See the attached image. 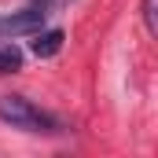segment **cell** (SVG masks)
Masks as SVG:
<instances>
[{
  "label": "cell",
  "instance_id": "cell-1",
  "mask_svg": "<svg viewBox=\"0 0 158 158\" xmlns=\"http://www.w3.org/2000/svg\"><path fill=\"white\" fill-rule=\"evenodd\" d=\"M0 121H7L11 129H26V132H59L63 129L59 118L33 107L26 96H0Z\"/></svg>",
  "mask_w": 158,
  "mask_h": 158
},
{
  "label": "cell",
  "instance_id": "cell-2",
  "mask_svg": "<svg viewBox=\"0 0 158 158\" xmlns=\"http://www.w3.org/2000/svg\"><path fill=\"white\" fill-rule=\"evenodd\" d=\"M44 15H48V7H37V4H30L26 11H11V15H0V37H22V33H37L40 26H44Z\"/></svg>",
  "mask_w": 158,
  "mask_h": 158
},
{
  "label": "cell",
  "instance_id": "cell-3",
  "mask_svg": "<svg viewBox=\"0 0 158 158\" xmlns=\"http://www.w3.org/2000/svg\"><path fill=\"white\" fill-rule=\"evenodd\" d=\"M63 40H66L63 30H37V40H33L30 48H33V55H37V59H52V55H59Z\"/></svg>",
  "mask_w": 158,
  "mask_h": 158
},
{
  "label": "cell",
  "instance_id": "cell-4",
  "mask_svg": "<svg viewBox=\"0 0 158 158\" xmlns=\"http://www.w3.org/2000/svg\"><path fill=\"white\" fill-rule=\"evenodd\" d=\"M22 70V52L15 44H0V74H15Z\"/></svg>",
  "mask_w": 158,
  "mask_h": 158
},
{
  "label": "cell",
  "instance_id": "cell-5",
  "mask_svg": "<svg viewBox=\"0 0 158 158\" xmlns=\"http://www.w3.org/2000/svg\"><path fill=\"white\" fill-rule=\"evenodd\" d=\"M140 11H143V26H147V33L155 37V33H158V11H155V0H143V7H140Z\"/></svg>",
  "mask_w": 158,
  "mask_h": 158
},
{
  "label": "cell",
  "instance_id": "cell-6",
  "mask_svg": "<svg viewBox=\"0 0 158 158\" xmlns=\"http://www.w3.org/2000/svg\"><path fill=\"white\" fill-rule=\"evenodd\" d=\"M30 4H37V7H48V0H30Z\"/></svg>",
  "mask_w": 158,
  "mask_h": 158
},
{
  "label": "cell",
  "instance_id": "cell-7",
  "mask_svg": "<svg viewBox=\"0 0 158 158\" xmlns=\"http://www.w3.org/2000/svg\"><path fill=\"white\" fill-rule=\"evenodd\" d=\"M48 4H66V0H48Z\"/></svg>",
  "mask_w": 158,
  "mask_h": 158
}]
</instances>
